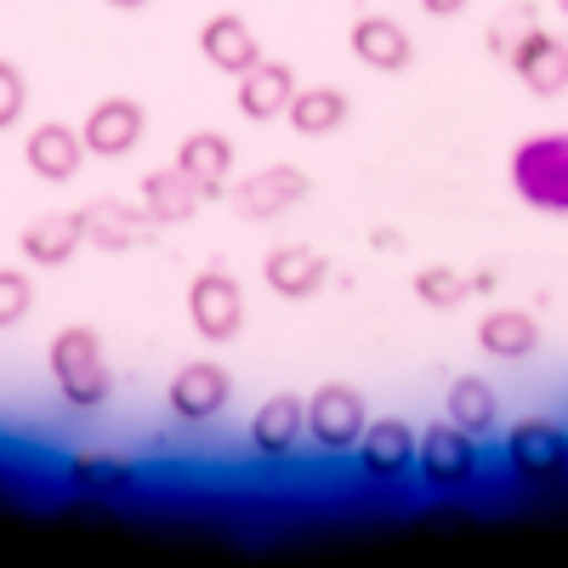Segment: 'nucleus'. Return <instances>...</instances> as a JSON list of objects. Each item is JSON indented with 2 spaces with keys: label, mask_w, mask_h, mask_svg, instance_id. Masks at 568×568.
I'll return each mask as SVG.
<instances>
[{
  "label": "nucleus",
  "mask_w": 568,
  "mask_h": 568,
  "mask_svg": "<svg viewBox=\"0 0 568 568\" xmlns=\"http://www.w3.org/2000/svg\"><path fill=\"white\" fill-rule=\"evenodd\" d=\"M506 466L524 484H562L568 478V433L557 420H517L506 433Z\"/></svg>",
  "instance_id": "nucleus-7"
},
{
  "label": "nucleus",
  "mask_w": 568,
  "mask_h": 568,
  "mask_svg": "<svg viewBox=\"0 0 568 568\" xmlns=\"http://www.w3.org/2000/svg\"><path fill=\"white\" fill-rule=\"evenodd\" d=\"M302 438H307V398L302 393H273V398L256 404V415H251V449L262 460H284Z\"/></svg>",
  "instance_id": "nucleus-16"
},
{
  "label": "nucleus",
  "mask_w": 568,
  "mask_h": 568,
  "mask_svg": "<svg viewBox=\"0 0 568 568\" xmlns=\"http://www.w3.org/2000/svg\"><path fill=\"white\" fill-rule=\"evenodd\" d=\"M187 318H194V329L205 342H240L245 336V291H240V278L211 267L200 273L194 284H187Z\"/></svg>",
  "instance_id": "nucleus-6"
},
{
  "label": "nucleus",
  "mask_w": 568,
  "mask_h": 568,
  "mask_svg": "<svg viewBox=\"0 0 568 568\" xmlns=\"http://www.w3.org/2000/svg\"><path fill=\"white\" fill-rule=\"evenodd\" d=\"M80 222H85V245L91 251H109V256H125L149 240V211L142 200H91L80 205Z\"/></svg>",
  "instance_id": "nucleus-13"
},
{
  "label": "nucleus",
  "mask_w": 568,
  "mask_h": 568,
  "mask_svg": "<svg viewBox=\"0 0 568 568\" xmlns=\"http://www.w3.org/2000/svg\"><path fill=\"white\" fill-rule=\"evenodd\" d=\"M500 63H506L517 80H524L535 98H557V91L568 85V45H562L551 29H540V23L517 34L511 52H506Z\"/></svg>",
  "instance_id": "nucleus-9"
},
{
  "label": "nucleus",
  "mask_w": 568,
  "mask_h": 568,
  "mask_svg": "<svg viewBox=\"0 0 568 568\" xmlns=\"http://www.w3.org/2000/svg\"><path fill=\"white\" fill-rule=\"evenodd\" d=\"M347 45H353V58H358L364 69H375V74H404V69L415 63V40H409V29H404L398 18H382V12L353 18Z\"/></svg>",
  "instance_id": "nucleus-15"
},
{
  "label": "nucleus",
  "mask_w": 568,
  "mask_h": 568,
  "mask_svg": "<svg viewBox=\"0 0 568 568\" xmlns=\"http://www.w3.org/2000/svg\"><path fill=\"white\" fill-rule=\"evenodd\" d=\"M415 444H420V438H415L409 420L382 415V420L364 426V438L353 444V455H358V471H364V478L393 484V478H404V471H415Z\"/></svg>",
  "instance_id": "nucleus-10"
},
{
  "label": "nucleus",
  "mask_w": 568,
  "mask_h": 568,
  "mask_svg": "<svg viewBox=\"0 0 568 568\" xmlns=\"http://www.w3.org/2000/svg\"><path fill=\"white\" fill-rule=\"evenodd\" d=\"M466 296H471V278H466L460 267H444V262H438V267H420V273H415V302H420V307L455 313Z\"/></svg>",
  "instance_id": "nucleus-25"
},
{
  "label": "nucleus",
  "mask_w": 568,
  "mask_h": 568,
  "mask_svg": "<svg viewBox=\"0 0 568 568\" xmlns=\"http://www.w3.org/2000/svg\"><path fill=\"white\" fill-rule=\"evenodd\" d=\"M444 415L455 426H466L471 438H484L489 426L500 420V398H495V387L484 382V375H455L449 393H444Z\"/></svg>",
  "instance_id": "nucleus-24"
},
{
  "label": "nucleus",
  "mask_w": 568,
  "mask_h": 568,
  "mask_svg": "<svg viewBox=\"0 0 568 568\" xmlns=\"http://www.w3.org/2000/svg\"><path fill=\"white\" fill-rule=\"evenodd\" d=\"M557 12H562V18H568V0H557Z\"/></svg>",
  "instance_id": "nucleus-33"
},
{
  "label": "nucleus",
  "mask_w": 568,
  "mask_h": 568,
  "mask_svg": "<svg viewBox=\"0 0 568 568\" xmlns=\"http://www.w3.org/2000/svg\"><path fill=\"white\" fill-rule=\"evenodd\" d=\"M296 136H329L347 125V91L342 85H296L291 109H284Z\"/></svg>",
  "instance_id": "nucleus-23"
},
{
  "label": "nucleus",
  "mask_w": 568,
  "mask_h": 568,
  "mask_svg": "<svg viewBox=\"0 0 568 568\" xmlns=\"http://www.w3.org/2000/svg\"><path fill=\"white\" fill-rule=\"evenodd\" d=\"M109 7H114V12H142L149 0H109Z\"/></svg>",
  "instance_id": "nucleus-32"
},
{
  "label": "nucleus",
  "mask_w": 568,
  "mask_h": 568,
  "mask_svg": "<svg viewBox=\"0 0 568 568\" xmlns=\"http://www.w3.org/2000/svg\"><path fill=\"white\" fill-rule=\"evenodd\" d=\"M466 7H471V0H420V12H426V18H460Z\"/></svg>",
  "instance_id": "nucleus-30"
},
{
  "label": "nucleus",
  "mask_w": 568,
  "mask_h": 568,
  "mask_svg": "<svg viewBox=\"0 0 568 568\" xmlns=\"http://www.w3.org/2000/svg\"><path fill=\"white\" fill-rule=\"evenodd\" d=\"M369 426V409H364V393L347 387V382H324L318 393H307V438L324 449V455H347Z\"/></svg>",
  "instance_id": "nucleus-5"
},
{
  "label": "nucleus",
  "mask_w": 568,
  "mask_h": 568,
  "mask_svg": "<svg viewBox=\"0 0 568 568\" xmlns=\"http://www.w3.org/2000/svg\"><path fill=\"white\" fill-rule=\"evenodd\" d=\"M29 109V80L12 58H0V131H12Z\"/></svg>",
  "instance_id": "nucleus-28"
},
{
  "label": "nucleus",
  "mask_w": 568,
  "mask_h": 568,
  "mask_svg": "<svg viewBox=\"0 0 568 568\" xmlns=\"http://www.w3.org/2000/svg\"><path fill=\"white\" fill-rule=\"evenodd\" d=\"M524 29H535V7L529 0H511V7L495 18V29H489V45H495V58H506L511 52V40L524 34Z\"/></svg>",
  "instance_id": "nucleus-29"
},
{
  "label": "nucleus",
  "mask_w": 568,
  "mask_h": 568,
  "mask_svg": "<svg viewBox=\"0 0 568 568\" xmlns=\"http://www.w3.org/2000/svg\"><path fill=\"white\" fill-rule=\"evenodd\" d=\"M511 194L540 216H568V131H535L511 149Z\"/></svg>",
  "instance_id": "nucleus-2"
},
{
  "label": "nucleus",
  "mask_w": 568,
  "mask_h": 568,
  "mask_svg": "<svg viewBox=\"0 0 568 568\" xmlns=\"http://www.w3.org/2000/svg\"><path fill=\"white\" fill-rule=\"evenodd\" d=\"M415 471L426 489H471V478H478V438L466 433V426H455L449 415L438 426H426L420 444H415Z\"/></svg>",
  "instance_id": "nucleus-3"
},
{
  "label": "nucleus",
  "mask_w": 568,
  "mask_h": 568,
  "mask_svg": "<svg viewBox=\"0 0 568 568\" xmlns=\"http://www.w3.org/2000/svg\"><path fill=\"white\" fill-rule=\"evenodd\" d=\"M307 194L313 182L302 165H262V171H245L240 182H227V205L240 222H273L284 211H296Z\"/></svg>",
  "instance_id": "nucleus-4"
},
{
  "label": "nucleus",
  "mask_w": 568,
  "mask_h": 568,
  "mask_svg": "<svg viewBox=\"0 0 568 568\" xmlns=\"http://www.w3.org/2000/svg\"><path fill=\"white\" fill-rule=\"evenodd\" d=\"M23 160H29V171H34L40 182H74L80 165H85V136H80V125L45 120V125L29 131Z\"/></svg>",
  "instance_id": "nucleus-18"
},
{
  "label": "nucleus",
  "mask_w": 568,
  "mask_h": 568,
  "mask_svg": "<svg viewBox=\"0 0 568 568\" xmlns=\"http://www.w3.org/2000/svg\"><path fill=\"white\" fill-rule=\"evenodd\" d=\"M233 398V375L216 364V358H194V364H182L171 375V387H165V404L182 426H205L227 409Z\"/></svg>",
  "instance_id": "nucleus-8"
},
{
  "label": "nucleus",
  "mask_w": 568,
  "mask_h": 568,
  "mask_svg": "<svg viewBox=\"0 0 568 568\" xmlns=\"http://www.w3.org/2000/svg\"><path fill=\"white\" fill-rule=\"evenodd\" d=\"M478 347L489 353V358H529L535 347H540V324H535V313H524V307H495V313H484V324H478Z\"/></svg>",
  "instance_id": "nucleus-22"
},
{
  "label": "nucleus",
  "mask_w": 568,
  "mask_h": 568,
  "mask_svg": "<svg viewBox=\"0 0 568 568\" xmlns=\"http://www.w3.org/2000/svg\"><path fill=\"white\" fill-rule=\"evenodd\" d=\"M262 284L278 302H307L329 284V256L313 245H273L262 256Z\"/></svg>",
  "instance_id": "nucleus-14"
},
{
  "label": "nucleus",
  "mask_w": 568,
  "mask_h": 568,
  "mask_svg": "<svg viewBox=\"0 0 568 568\" xmlns=\"http://www.w3.org/2000/svg\"><path fill=\"white\" fill-rule=\"evenodd\" d=\"M23 262L29 267H69L80 251H85V222L80 211H45L23 227V240H18Z\"/></svg>",
  "instance_id": "nucleus-19"
},
{
  "label": "nucleus",
  "mask_w": 568,
  "mask_h": 568,
  "mask_svg": "<svg viewBox=\"0 0 568 568\" xmlns=\"http://www.w3.org/2000/svg\"><path fill=\"white\" fill-rule=\"evenodd\" d=\"M200 58H205L216 74L240 80L245 69L262 63V40H256V29H251L240 12H216V18L200 23Z\"/></svg>",
  "instance_id": "nucleus-17"
},
{
  "label": "nucleus",
  "mask_w": 568,
  "mask_h": 568,
  "mask_svg": "<svg viewBox=\"0 0 568 568\" xmlns=\"http://www.w3.org/2000/svg\"><path fill=\"white\" fill-rule=\"evenodd\" d=\"M233 160H240V149H233V136L222 131H187L176 142V171L200 187L205 200H227V182H233Z\"/></svg>",
  "instance_id": "nucleus-12"
},
{
  "label": "nucleus",
  "mask_w": 568,
  "mask_h": 568,
  "mask_svg": "<svg viewBox=\"0 0 568 568\" xmlns=\"http://www.w3.org/2000/svg\"><path fill=\"white\" fill-rule=\"evenodd\" d=\"M34 313V278L23 267H0V329H18Z\"/></svg>",
  "instance_id": "nucleus-27"
},
{
  "label": "nucleus",
  "mask_w": 568,
  "mask_h": 568,
  "mask_svg": "<svg viewBox=\"0 0 568 568\" xmlns=\"http://www.w3.org/2000/svg\"><path fill=\"white\" fill-rule=\"evenodd\" d=\"M136 194H142V211H149L154 227H182V222H194V211L205 205V194L194 182H187L176 165H160L136 182Z\"/></svg>",
  "instance_id": "nucleus-20"
},
{
  "label": "nucleus",
  "mask_w": 568,
  "mask_h": 568,
  "mask_svg": "<svg viewBox=\"0 0 568 568\" xmlns=\"http://www.w3.org/2000/svg\"><path fill=\"white\" fill-rule=\"evenodd\" d=\"M69 478H74V489H91V495H109V489H125L136 471H131V460H120V455H98V449H85V455H74L69 460Z\"/></svg>",
  "instance_id": "nucleus-26"
},
{
  "label": "nucleus",
  "mask_w": 568,
  "mask_h": 568,
  "mask_svg": "<svg viewBox=\"0 0 568 568\" xmlns=\"http://www.w3.org/2000/svg\"><path fill=\"white\" fill-rule=\"evenodd\" d=\"M142 131H149V109H142L136 98H103V103H91V114L80 120L85 154H98V160L131 154L142 142Z\"/></svg>",
  "instance_id": "nucleus-11"
},
{
  "label": "nucleus",
  "mask_w": 568,
  "mask_h": 568,
  "mask_svg": "<svg viewBox=\"0 0 568 568\" xmlns=\"http://www.w3.org/2000/svg\"><path fill=\"white\" fill-rule=\"evenodd\" d=\"M296 98V69L278 63V58H262L256 69L240 74V114L245 120H278Z\"/></svg>",
  "instance_id": "nucleus-21"
},
{
  "label": "nucleus",
  "mask_w": 568,
  "mask_h": 568,
  "mask_svg": "<svg viewBox=\"0 0 568 568\" xmlns=\"http://www.w3.org/2000/svg\"><path fill=\"white\" fill-rule=\"evenodd\" d=\"M369 240H375V245H382V251H398V245H404V240H398V233H393V227H375V233H369Z\"/></svg>",
  "instance_id": "nucleus-31"
},
{
  "label": "nucleus",
  "mask_w": 568,
  "mask_h": 568,
  "mask_svg": "<svg viewBox=\"0 0 568 568\" xmlns=\"http://www.w3.org/2000/svg\"><path fill=\"white\" fill-rule=\"evenodd\" d=\"M45 364H52V382H58V398L69 409H103L114 382H109V358H103V336L91 324H69L52 336L45 347Z\"/></svg>",
  "instance_id": "nucleus-1"
}]
</instances>
